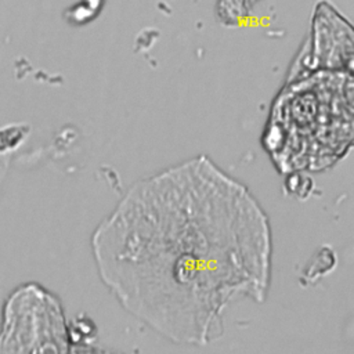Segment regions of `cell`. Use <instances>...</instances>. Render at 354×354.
Here are the masks:
<instances>
[{"label":"cell","mask_w":354,"mask_h":354,"mask_svg":"<svg viewBox=\"0 0 354 354\" xmlns=\"http://www.w3.org/2000/svg\"><path fill=\"white\" fill-rule=\"evenodd\" d=\"M91 252L116 301L180 344L218 339L227 307L264 301L271 281L264 209L206 155L134 183L95 227Z\"/></svg>","instance_id":"1"},{"label":"cell","mask_w":354,"mask_h":354,"mask_svg":"<svg viewBox=\"0 0 354 354\" xmlns=\"http://www.w3.org/2000/svg\"><path fill=\"white\" fill-rule=\"evenodd\" d=\"M353 144V79L321 71L290 83L274 101L263 145L281 173L333 166Z\"/></svg>","instance_id":"2"},{"label":"cell","mask_w":354,"mask_h":354,"mask_svg":"<svg viewBox=\"0 0 354 354\" xmlns=\"http://www.w3.org/2000/svg\"><path fill=\"white\" fill-rule=\"evenodd\" d=\"M71 351L69 326L61 301L44 286L15 288L1 311L0 353Z\"/></svg>","instance_id":"3"},{"label":"cell","mask_w":354,"mask_h":354,"mask_svg":"<svg viewBox=\"0 0 354 354\" xmlns=\"http://www.w3.org/2000/svg\"><path fill=\"white\" fill-rule=\"evenodd\" d=\"M28 133L25 124H7L0 127V189L11 162V153L21 145Z\"/></svg>","instance_id":"4"}]
</instances>
